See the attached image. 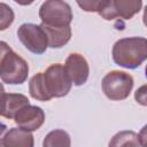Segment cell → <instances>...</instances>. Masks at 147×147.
Instances as JSON below:
<instances>
[{
    "label": "cell",
    "instance_id": "obj_1",
    "mask_svg": "<svg viewBox=\"0 0 147 147\" xmlns=\"http://www.w3.org/2000/svg\"><path fill=\"white\" fill-rule=\"evenodd\" d=\"M113 60L119 67L136 69L147 60V39L130 37L117 40L113 47Z\"/></svg>",
    "mask_w": 147,
    "mask_h": 147
},
{
    "label": "cell",
    "instance_id": "obj_2",
    "mask_svg": "<svg viewBox=\"0 0 147 147\" xmlns=\"http://www.w3.org/2000/svg\"><path fill=\"white\" fill-rule=\"evenodd\" d=\"M29 75V65L24 59L17 55L6 42H1L0 77L6 84H23Z\"/></svg>",
    "mask_w": 147,
    "mask_h": 147
},
{
    "label": "cell",
    "instance_id": "obj_3",
    "mask_svg": "<svg viewBox=\"0 0 147 147\" xmlns=\"http://www.w3.org/2000/svg\"><path fill=\"white\" fill-rule=\"evenodd\" d=\"M39 17L41 24L55 28L70 26L72 21L71 7L60 0H48L45 1L39 9Z\"/></svg>",
    "mask_w": 147,
    "mask_h": 147
},
{
    "label": "cell",
    "instance_id": "obj_4",
    "mask_svg": "<svg viewBox=\"0 0 147 147\" xmlns=\"http://www.w3.org/2000/svg\"><path fill=\"white\" fill-rule=\"evenodd\" d=\"M133 87V78L131 75L113 70L108 72L102 79V91L105 95L110 100H124L126 99Z\"/></svg>",
    "mask_w": 147,
    "mask_h": 147
},
{
    "label": "cell",
    "instance_id": "obj_5",
    "mask_svg": "<svg viewBox=\"0 0 147 147\" xmlns=\"http://www.w3.org/2000/svg\"><path fill=\"white\" fill-rule=\"evenodd\" d=\"M44 79L52 98H62L70 92L72 82L64 65L60 63L49 65L44 72Z\"/></svg>",
    "mask_w": 147,
    "mask_h": 147
},
{
    "label": "cell",
    "instance_id": "obj_6",
    "mask_svg": "<svg viewBox=\"0 0 147 147\" xmlns=\"http://www.w3.org/2000/svg\"><path fill=\"white\" fill-rule=\"evenodd\" d=\"M17 37L25 48L34 54H42L48 47L46 32L40 25L24 23L18 28Z\"/></svg>",
    "mask_w": 147,
    "mask_h": 147
},
{
    "label": "cell",
    "instance_id": "obj_7",
    "mask_svg": "<svg viewBox=\"0 0 147 147\" xmlns=\"http://www.w3.org/2000/svg\"><path fill=\"white\" fill-rule=\"evenodd\" d=\"M142 7L141 0H110L105 1L99 14L105 20H115L122 17L124 20L132 18Z\"/></svg>",
    "mask_w": 147,
    "mask_h": 147
},
{
    "label": "cell",
    "instance_id": "obj_8",
    "mask_svg": "<svg viewBox=\"0 0 147 147\" xmlns=\"http://www.w3.org/2000/svg\"><path fill=\"white\" fill-rule=\"evenodd\" d=\"M64 68L74 85L80 86L86 83L90 75V67L83 55L78 53L70 54L65 60Z\"/></svg>",
    "mask_w": 147,
    "mask_h": 147
},
{
    "label": "cell",
    "instance_id": "obj_9",
    "mask_svg": "<svg viewBox=\"0 0 147 147\" xmlns=\"http://www.w3.org/2000/svg\"><path fill=\"white\" fill-rule=\"evenodd\" d=\"M14 122L18 125V127L26 130L29 132L38 130L45 122V113L40 107L37 106H25L22 108L16 116L14 117Z\"/></svg>",
    "mask_w": 147,
    "mask_h": 147
},
{
    "label": "cell",
    "instance_id": "obj_10",
    "mask_svg": "<svg viewBox=\"0 0 147 147\" xmlns=\"http://www.w3.org/2000/svg\"><path fill=\"white\" fill-rule=\"evenodd\" d=\"M29 105V99L23 94L1 93V116L6 118H14L22 108Z\"/></svg>",
    "mask_w": 147,
    "mask_h": 147
},
{
    "label": "cell",
    "instance_id": "obj_11",
    "mask_svg": "<svg viewBox=\"0 0 147 147\" xmlns=\"http://www.w3.org/2000/svg\"><path fill=\"white\" fill-rule=\"evenodd\" d=\"M34 140L31 132L21 127L9 129L1 138V147H33Z\"/></svg>",
    "mask_w": 147,
    "mask_h": 147
},
{
    "label": "cell",
    "instance_id": "obj_12",
    "mask_svg": "<svg viewBox=\"0 0 147 147\" xmlns=\"http://www.w3.org/2000/svg\"><path fill=\"white\" fill-rule=\"evenodd\" d=\"M40 26L46 32V36L48 39V46L52 48H60L64 46L71 38L70 26L55 28V26H48L45 24H41Z\"/></svg>",
    "mask_w": 147,
    "mask_h": 147
},
{
    "label": "cell",
    "instance_id": "obj_13",
    "mask_svg": "<svg viewBox=\"0 0 147 147\" xmlns=\"http://www.w3.org/2000/svg\"><path fill=\"white\" fill-rule=\"evenodd\" d=\"M29 92L33 99L39 100V101H48L52 99V96L48 93V90L46 87V84H45L44 72H38L30 79Z\"/></svg>",
    "mask_w": 147,
    "mask_h": 147
},
{
    "label": "cell",
    "instance_id": "obj_14",
    "mask_svg": "<svg viewBox=\"0 0 147 147\" xmlns=\"http://www.w3.org/2000/svg\"><path fill=\"white\" fill-rule=\"evenodd\" d=\"M108 147H141V145L136 132L121 131L111 138Z\"/></svg>",
    "mask_w": 147,
    "mask_h": 147
},
{
    "label": "cell",
    "instance_id": "obj_15",
    "mask_svg": "<svg viewBox=\"0 0 147 147\" xmlns=\"http://www.w3.org/2000/svg\"><path fill=\"white\" fill-rule=\"evenodd\" d=\"M71 140L68 132L64 130H53L46 134L42 147H70Z\"/></svg>",
    "mask_w": 147,
    "mask_h": 147
},
{
    "label": "cell",
    "instance_id": "obj_16",
    "mask_svg": "<svg viewBox=\"0 0 147 147\" xmlns=\"http://www.w3.org/2000/svg\"><path fill=\"white\" fill-rule=\"evenodd\" d=\"M0 29L5 30L6 28H8L13 21H14V13L11 10L10 7H8L6 3L1 2L0 3Z\"/></svg>",
    "mask_w": 147,
    "mask_h": 147
},
{
    "label": "cell",
    "instance_id": "obj_17",
    "mask_svg": "<svg viewBox=\"0 0 147 147\" xmlns=\"http://www.w3.org/2000/svg\"><path fill=\"white\" fill-rule=\"evenodd\" d=\"M78 6L85 11H96L99 13L105 5V1H78Z\"/></svg>",
    "mask_w": 147,
    "mask_h": 147
},
{
    "label": "cell",
    "instance_id": "obj_18",
    "mask_svg": "<svg viewBox=\"0 0 147 147\" xmlns=\"http://www.w3.org/2000/svg\"><path fill=\"white\" fill-rule=\"evenodd\" d=\"M136 101L141 106H147V84L140 86L134 93Z\"/></svg>",
    "mask_w": 147,
    "mask_h": 147
},
{
    "label": "cell",
    "instance_id": "obj_19",
    "mask_svg": "<svg viewBox=\"0 0 147 147\" xmlns=\"http://www.w3.org/2000/svg\"><path fill=\"white\" fill-rule=\"evenodd\" d=\"M139 141L141 147H147V124L139 132Z\"/></svg>",
    "mask_w": 147,
    "mask_h": 147
},
{
    "label": "cell",
    "instance_id": "obj_20",
    "mask_svg": "<svg viewBox=\"0 0 147 147\" xmlns=\"http://www.w3.org/2000/svg\"><path fill=\"white\" fill-rule=\"evenodd\" d=\"M142 21H144V24L147 26V6L145 7V10H144V16H142Z\"/></svg>",
    "mask_w": 147,
    "mask_h": 147
}]
</instances>
